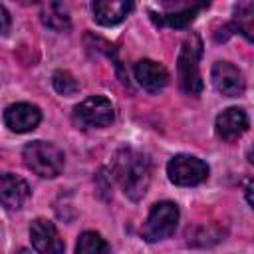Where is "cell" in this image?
<instances>
[{"mask_svg":"<svg viewBox=\"0 0 254 254\" xmlns=\"http://www.w3.org/2000/svg\"><path fill=\"white\" fill-rule=\"evenodd\" d=\"M113 173L119 185L123 187V192L131 200H139L147 192L151 181V167L145 155L133 149H121L115 157Z\"/></svg>","mask_w":254,"mask_h":254,"instance_id":"6da1fadb","label":"cell"},{"mask_svg":"<svg viewBox=\"0 0 254 254\" xmlns=\"http://www.w3.org/2000/svg\"><path fill=\"white\" fill-rule=\"evenodd\" d=\"M200 56H202V42L196 34H190L183 42L179 62H177L179 85L189 95H196L202 91V79H200V69H198Z\"/></svg>","mask_w":254,"mask_h":254,"instance_id":"7a4b0ae2","label":"cell"},{"mask_svg":"<svg viewBox=\"0 0 254 254\" xmlns=\"http://www.w3.org/2000/svg\"><path fill=\"white\" fill-rule=\"evenodd\" d=\"M24 163L38 177L54 179L64 171L65 157L58 145L48 141H34L24 147Z\"/></svg>","mask_w":254,"mask_h":254,"instance_id":"3957f363","label":"cell"},{"mask_svg":"<svg viewBox=\"0 0 254 254\" xmlns=\"http://www.w3.org/2000/svg\"><path fill=\"white\" fill-rule=\"evenodd\" d=\"M177 222H179L177 204L171 200H163L151 208V212H149V216L141 228V234L147 242H157V240L171 236L177 228Z\"/></svg>","mask_w":254,"mask_h":254,"instance_id":"277c9868","label":"cell"},{"mask_svg":"<svg viewBox=\"0 0 254 254\" xmlns=\"http://www.w3.org/2000/svg\"><path fill=\"white\" fill-rule=\"evenodd\" d=\"M167 175L179 187H194L206 181L208 165L192 155H175L167 165Z\"/></svg>","mask_w":254,"mask_h":254,"instance_id":"5b68a950","label":"cell"},{"mask_svg":"<svg viewBox=\"0 0 254 254\" xmlns=\"http://www.w3.org/2000/svg\"><path fill=\"white\" fill-rule=\"evenodd\" d=\"M115 109L111 101L103 95H93L83 99L73 109V119L81 127H105L113 121Z\"/></svg>","mask_w":254,"mask_h":254,"instance_id":"8992f818","label":"cell"},{"mask_svg":"<svg viewBox=\"0 0 254 254\" xmlns=\"http://www.w3.org/2000/svg\"><path fill=\"white\" fill-rule=\"evenodd\" d=\"M210 79H212L214 89L226 97H238L246 89L242 71L230 62H216L210 69Z\"/></svg>","mask_w":254,"mask_h":254,"instance_id":"52a82bcc","label":"cell"},{"mask_svg":"<svg viewBox=\"0 0 254 254\" xmlns=\"http://www.w3.org/2000/svg\"><path fill=\"white\" fill-rule=\"evenodd\" d=\"M30 240L38 254H64V240L58 228L44 218H38L30 226Z\"/></svg>","mask_w":254,"mask_h":254,"instance_id":"ba28073f","label":"cell"},{"mask_svg":"<svg viewBox=\"0 0 254 254\" xmlns=\"http://www.w3.org/2000/svg\"><path fill=\"white\" fill-rule=\"evenodd\" d=\"M30 198L28 183L12 173L0 175V204L8 210H18Z\"/></svg>","mask_w":254,"mask_h":254,"instance_id":"9c48e42d","label":"cell"},{"mask_svg":"<svg viewBox=\"0 0 254 254\" xmlns=\"http://www.w3.org/2000/svg\"><path fill=\"white\" fill-rule=\"evenodd\" d=\"M42 119V113L32 103H14L4 111V123L10 131L16 133H28L38 127Z\"/></svg>","mask_w":254,"mask_h":254,"instance_id":"30bf717a","label":"cell"},{"mask_svg":"<svg viewBox=\"0 0 254 254\" xmlns=\"http://www.w3.org/2000/svg\"><path fill=\"white\" fill-rule=\"evenodd\" d=\"M216 135L222 141H236L248 129V115L238 107H228L216 117Z\"/></svg>","mask_w":254,"mask_h":254,"instance_id":"8fae6325","label":"cell"},{"mask_svg":"<svg viewBox=\"0 0 254 254\" xmlns=\"http://www.w3.org/2000/svg\"><path fill=\"white\" fill-rule=\"evenodd\" d=\"M135 77H137L139 85L151 93L161 91L169 83V71L165 69V65H161L159 62H153V60L137 62L135 64Z\"/></svg>","mask_w":254,"mask_h":254,"instance_id":"7c38bea8","label":"cell"},{"mask_svg":"<svg viewBox=\"0 0 254 254\" xmlns=\"http://www.w3.org/2000/svg\"><path fill=\"white\" fill-rule=\"evenodd\" d=\"M93 18L103 26H115L133 10V2H119V0H99L91 4Z\"/></svg>","mask_w":254,"mask_h":254,"instance_id":"4fadbf2b","label":"cell"},{"mask_svg":"<svg viewBox=\"0 0 254 254\" xmlns=\"http://www.w3.org/2000/svg\"><path fill=\"white\" fill-rule=\"evenodd\" d=\"M206 8V4H192V6H187L183 10H175V12H169V14H153L151 12V20L157 24V26H167V28H185L187 24H190L196 14Z\"/></svg>","mask_w":254,"mask_h":254,"instance_id":"5bb4252c","label":"cell"},{"mask_svg":"<svg viewBox=\"0 0 254 254\" xmlns=\"http://www.w3.org/2000/svg\"><path fill=\"white\" fill-rule=\"evenodd\" d=\"M42 22H44L50 30H54V32H65V30H69V26H71L67 10H65L62 4H58V2H52V4H48V6L44 8V12H42Z\"/></svg>","mask_w":254,"mask_h":254,"instance_id":"9a60e30c","label":"cell"},{"mask_svg":"<svg viewBox=\"0 0 254 254\" xmlns=\"http://www.w3.org/2000/svg\"><path fill=\"white\" fill-rule=\"evenodd\" d=\"M107 252H109L107 242L101 238V234L93 230H85L75 246V254H107Z\"/></svg>","mask_w":254,"mask_h":254,"instance_id":"2e32d148","label":"cell"},{"mask_svg":"<svg viewBox=\"0 0 254 254\" xmlns=\"http://www.w3.org/2000/svg\"><path fill=\"white\" fill-rule=\"evenodd\" d=\"M252 14H254V4L252 2H242L234 8V22L240 34H244V38L248 42H252Z\"/></svg>","mask_w":254,"mask_h":254,"instance_id":"e0dca14e","label":"cell"},{"mask_svg":"<svg viewBox=\"0 0 254 254\" xmlns=\"http://www.w3.org/2000/svg\"><path fill=\"white\" fill-rule=\"evenodd\" d=\"M52 81H54V89H56L58 93H62V95H73V93L79 91V83H77V79H75L69 71L58 69V71L54 73Z\"/></svg>","mask_w":254,"mask_h":254,"instance_id":"ac0fdd59","label":"cell"},{"mask_svg":"<svg viewBox=\"0 0 254 254\" xmlns=\"http://www.w3.org/2000/svg\"><path fill=\"white\" fill-rule=\"evenodd\" d=\"M10 28V16L6 12V8L0 4V34H6Z\"/></svg>","mask_w":254,"mask_h":254,"instance_id":"d6986e66","label":"cell"},{"mask_svg":"<svg viewBox=\"0 0 254 254\" xmlns=\"http://www.w3.org/2000/svg\"><path fill=\"white\" fill-rule=\"evenodd\" d=\"M16 254H32V252H30V250H26V248H20Z\"/></svg>","mask_w":254,"mask_h":254,"instance_id":"ffe728a7","label":"cell"}]
</instances>
